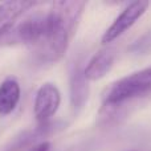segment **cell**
Returning a JSON list of instances; mask_svg holds the SVG:
<instances>
[{
  "instance_id": "obj_1",
  "label": "cell",
  "mask_w": 151,
  "mask_h": 151,
  "mask_svg": "<svg viewBox=\"0 0 151 151\" xmlns=\"http://www.w3.org/2000/svg\"><path fill=\"white\" fill-rule=\"evenodd\" d=\"M86 1L64 0L55 1L47 13L44 41L36 49L37 57L45 63H56L68 50L72 37L81 20Z\"/></svg>"
},
{
  "instance_id": "obj_2",
  "label": "cell",
  "mask_w": 151,
  "mask_h": 151,
  "mask_svg": "<svg viewBox=\"0 0 151 151\" xmlns=\"http://www.w3.org/2000/svg\"><path fill=\"white\" fill-rule=\"evenodd\" d=\"M151 94V66L113 82L104 94V104L139 101Z\"/></svg>"
},
{
  "instance_id": "obj_3",
  "label": "cell",
  "mask_w": 151,
  "mask_h": 151,
  "mask_svg": "<svg viewBox=\"0 0 151 151\" xmlns=\"http://www.w3.org/2000/svg\"><path fill=\"white\" fill-rule=\"evenodd\" d=\"M45 29H47V13L44 15L36 13L24 19L4 39H1V41H4L5 44H21L37 49L44 41Z\"/></svg>"
},
{
  "instance_id": "obj_4",
  "label": "cell",
  "mask_w": 151,
  "mask_h": 151,
  "mask_svg": "<svg viewBox=\"0 0 151 151\" xmlns=\"http://www.w3.org/2000/svg\"><path fill=\"white\" fill-rule=\"evenodd\" d=\"M149 5H150V3L143 1V0L130 3V4L119 13V16L113 21L111 25L105 31V33L102 35V39H101L102 44H109V42L114 41L121 35L125 33L127 29H130L131 27L146 13Z\"/></svg>"
},
{
  "instance_id": "obj_5",
  "label": "cell",
  "mask_w": 151,
  "mask_h": 151,
  "mask_svg": "<svg viewBox=\"0 0 151 151\" xmlns=\"http://www.w3.org/2000/svg\"><path fill=\"white\" fill-rule=\"evenodd\" d=\"M65 127V123L63 122H47L36 126L33 129L25 130L16 135L9 142L4 151H32L35 146L44 142L42 139L56 134L57 131L63 130Z\"/></svg>"
},
{
  "instance_id": "obj_6",
  "label": "cell",
  "mask_w": 151,
  "mask_h": 151,
  "mask_svg": "<svg viewBox=\"0 0 151 151\" xmlns=\"http://www.w3.org/2000/svg\"><path fill=\"white\" fill-rule=\"evenodd\" d=\"M61 104V94L57 86L53 83H42L35 97L33 113L39 125L49 122V119L57 113Z\"/></svg>"
},
{
  "instance_id": "obj_7",
  "label": "cell",
  "mask_w": 151,
  "mask_h": 151,
  "mask_svg": "<svg viewBox=\"0 0 151 151\" xmlns=\"http://www.w3.org/2000/svg\"><path fill=\"white\" fill-rule=\"evenodd\" d=\"M85 66L83 63L77 58L70 65V76H69V89H70V104L76 113H78L83 106L89 97V81L85 77Z\"/></svg>"
},
{
  "instance_id": "obj_8",
  "label": "cell",
  "mask_w": 151,
  "mask_h": 151,
  "mask_svg": "<svg viewBox=\"0 0 151 151\" xmlns=\"http://www.w3.org/2000/svg\"><path fill=\"white\" fill-rule=\"evenodd\" d=\"M117 49L114 47H105L96 53L85 66V77L88 81L101 80L110 72L117 58Z\"/></svg>"
},
{
  "instance_id": "obj_9",
  "label": "cell",
  "mask_w": 151,
  "mask_h": 151,
  "mask_svg": "<svg viewBox=\"0 0 151 151\" xmlns=\"http://www.w3.org/2000/svg\"><path fill=\"white\" fill-rule=\"evenodd\" d=\"M35 1H4L0 4V41L13 28L16 20L27 11L36 7Z\"/></svg>"
},
{
  "instance_id": "obj_10",
  "label": "cell",
  "mask_w": 151,
  "mask_h": 151,
  "mask_svg": "<svg viewBox=\"0 0 151 151\" xmlns=\"http://www.w3.org/2000/svg\"><path fill=\"white\" fill-rule=\"evenodd\" d=\"M20 101V85L15 78H7L0 85V115H8Z\"/></svg>"
},
{
  "instance_id": "obj_11",
  "label": "cell",
  "mask_w": 151,
  "mask_h": 151,
  "mask_svg": "<svg viewBox=\"0 0 151 151\" xmlns=\"http://www.w3.org/2000/svg\"><path fill=\"white\" fill-rule=\"evenodd\" d=\"M130 50L138 53V55H149V53H151V29H149L143 36H141L131 45Z\"/></svg>"
},
{
  "instance_id": "obj_12",
  "label": "cell",
  "mask_w": 151,
  "mask_h": 151,
  "mask_svg": "<svg viewBox=\"0 0 151 151\" xmlns=\"http://www.w3.org/2000/svg\"><path fill=\"white\" fill-rule=\"evenodd\" d=\"M50 150V143L48 141H44L41 143H39L37 146H35L32 151H49Z\"/></svg>"
},
{
  "instance_id": "obj_13",
  "label": "cell",
  "mask_w": 151,
  "mask_h": 151,
  "mask_svg": "<svg viewBox=\"0 0 151 151\" xmlns=\"http://www.w3.org/2000/svg\"><path fill=\"white\" fill-rule=\"evenodd\" d=\"M127 151H142V150H127Z\"/></svg>"
}]
</instances>
